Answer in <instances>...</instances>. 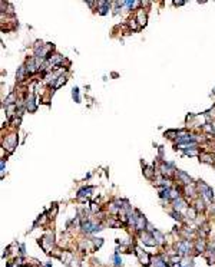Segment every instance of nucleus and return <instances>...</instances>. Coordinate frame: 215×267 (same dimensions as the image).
<instances>
[{
    "mask_svg": "<svg viewBox=\"0 0 215 267\" xmlns=\"http://www.w3.org/2000/svg\"><path fill=\"white\" fill-rule=\"evenodd\" d=\"M195 210H197V211L204 210V201L202 200H197V207H195Z\"/></svg>",
    "mask_w": 215,
    "mask_h": 267,
    "instance_id": "obj_24",
    "label": "nucleus"
},
{
    "mask_svg": "<svg viewBox=\"0 0 215 267\" xmlns=\"http://www.w3.org/2000/svg\"><path fill=\"white\" fill-rule=\"evenodd\" d=\"M153 267H168V264H166V261L164 259H161V257H156V259H155V261H153Z\"/></svg>",
    "mask_w": 215,
    "mask_h": 267,
    "instance_id": "obj_16",
    "label": "nucleus"
},
{
    "mask_svg": "<svg viewBox=\"0 0 215 267\" xmlns=\"http://www.w3.org/2000/svg\"><path fill=\"white\" fill-rule=\"evenodd\" d=\"M201 158H202V161L209 162V164H214V161H215V159H212V155H209V154H202L201 155Z\"/></svg>",
    "mask_w": 215,
    "mask_h": 267,
    "instance_id": "obj_18",
    "label": "nucleus"
},
{
    "mask_svg": "<svg viewBox=\"0 0 215 267\" xmlns=\"http://www.w3.org/2000/svg\"><path fill=\"white\" fill-rule=\"evenodd\" d=\"M4 172V161H2V174Z\"/></svg>",
    "mask_w": 215,
    "mask_h": 267,
    "instance_id": "obj_29",
    "label": "nucleus"
},
{
    "mask_svg": "<svg viewBox=\"0 0 215 267\" xmlns=\"http://www.w3.org/2000/svg\"><path fill=\"white\" fill-rule=\"evenodd\" d=\"M26 109L27 111H30V112H33L34 109H36V104H34V101H33V96L30 95L27 99H26Z\"/></svg>",
    "mask_w": 215,
    "mask_h": 267,
    "instance_id": "obj_13",
    "label": "nucleus"
},
{
    "mask_svg": "<svg viewBox=\"0 0 215 267\" xmlns=\"http://www.w3.org/2000/svg\"><path fill=\"white\" fill-rule=\"evenodd\" d=\"M142 243L146 244V246H149V247H153L158 244L156 240L153 238V236L151 233H148V231H144V234H142Z\"/></svg>",
    "mask_w": 215,
    "mask_h": 267,
    "instance_id": "obj_4",
    "label": "nucleus"
},
{
    "mask_svg": "<svg viewBox=\"0 0 215 267\" xmlns=\"http://www.w3.org/2000/svg\"><path fill=\"white\" fill-rule=\"evenodd\" d=\"M92 207H91V210H92V213H98V211H99L100 210V207L98 204H95V203H92Z\"/></svg>",
    "mask_w": 215,
    "mask_h": 267,
    "instance_id": "obj_26",
    "label": "nucleus"
},
{
    "mask_svg": "<svg viewBox=\"0 0 215 267\" xmlns=\"http://www.w3.org/2000/svg\"><path fill=\"white\" fill-rule=\"evenodd\" d=\"M145 175L148 177V178H152V175H153V174H152V168H149V167L146 168V170H145Z\"/></svg>",
    "mask_w": 215,
    "mask_h": 267,
    "instance_id": "obj_27",
    "label": "nucleus"
},
{
    "mask_svg": "<svg viewBox=\"0 0 215 267\" xmlns=\"http://www.w3.org/2000/svg\"><path fill=\"white\" fill-rule=\"evenodd\" d=\"M191 249H192V244H191L188 240H182L176 244V254L178 256H188L189 254Z\"/></svg>",
    "mask_w": 215,
    "mask_h": 267,
    "instance_id": "obj_1",
    "label": "nucleus"
},
{
    "mask_svg": "<svg viewBox=\"0 0 215 267\" xmlns=\"http://www.w3.org/2000/svg\"><path fill=\"white\" fill-rule=\"evenodd\" d=\"M136 256H138V259H139V261H141L144 266H148V264L151 263V257H149L145 251H142L141 249H136Z\"/></svg>",
    "mask_w": 215,
    "mask_h": 267,
    "instance_id": "obj_7",
    "label": "nucleus"
},
{
    "mask_svg": "<svg viewBox=\"0 0 215 267\" xmlns=\"http://www.w3.org/2000/svg\"><path fill=\"white\" fill-rule=\"evenodd\" d=\"M43 267H52V264H50V263H46V264H45V266H43Z\"/></svg>",
    "mask_w": 215,
    "mask_h": 267,
    "instance_id": "obj_31",
    "label": "nucleus"
},
{
    "mask_svg": "<svg viewBox=\"0 0 215 267\" xmlns=\"http://www.w3.org/2000/svg\"><path fill=\"white\" fill-rule=\"evenodd\" d=\"M39 244L45 250V253H50L52 247H53V234H46L42 240H39Z\"/></svg>",
    "mask_w": 215,
    "mask_h": 267,
    "instance_id": "obj_2",
    "label": "nucleus"
},
{
    "mask_svg": "<svg viewBox=\"0 0 215 267\" xmlns=\"http://www.w3.org/2000/svg\"><path fill=\"white\" fill-rule=\"evenodd\" d=\"M67 266H69V267H80V263H79L78 260L72 259V260H69V261H67Z\"/></svg>",
    "mask_w": 215,
    "mask_h": 267,
    "instance_id": "obj_21",
    "label": "nucleus"
},
{
    "mask_svg": "<svg viewBox=\"0 0 215 267\" xmlns=\"http://www.w3.org/2000/svg\"><path fill=\"white\" fill-rule=\"evenodd\" d=\"M109 2H99V3H98V6H99V13L100 14H105V13H106V10L108 9H109Z\"/></svg>",
    "mask_w": 215,
    "mask_h": 267,
    "instance_id": "obj_14",
    "label": "nucleus"
},
{
    "mask_svg": "<svg viewBox=\"0 0 215 267\" xmlns=\"http://www.w3.org/2000/svg\"><path fill=\"white\" fill-rule=\"evenodd\" d=\"M176 175H178V178L181 179V183H184L185 185H192V179H191V177L186 175L184 171H178L176 172Z\"/></svg>",
    "mask_w": 215,
    "mask_h": 267,
    "instance_id": "obj_10",
    "label": "nucleus"
},
{
    "mask_svg": "<svg viewBox=\"0 0 215 267\" xmlns=\"http://www.w3.org/2000/svg\"><path fill=\"white\" fill-rule=\"evenodd\" d=\"M159 171H161V175L162 177H171L172 174H174V168H172V165H171V164L162 162L161 167H159Z\"/></svg>",
    "mask_w": 215,
    "mask_h": 267,
    "instance_id": "obj_5",
    "label": "nucleus"
},
{
    "mask_svg": "<svg viewBox=\"0 0 215 267\" xmlns=\"http://www.w3.org/2000/svg\"><path fill=\"white\" fill-rule=\"evenodd\" d=\"M136 22L139 23V27L146 25V13L144 12V9H138L136 12Z\"/></svg>",
    "mask_w": 215,
    "mask_h": 267,
    "instance_id": "obj_9",
    "label": "nucleus"
},
{
    "mask_svg": "<svg viewBox=\"0 0 215 267\" xmlns=\"http://www.w3.org/2000/svg\"><path fill=\"white\" fill-rule=\"evenodd\" d=\"M148 225V223H146V220H145V217L144 216H138V218H136V223H135V225H133V228L136 230V231H145V227Z\"/></svg>",
    "mask_w": 215,
    "mask_h": 267,
    "instance_id": "obj_6",
    "label": "nucleus"
},
{
    "mask_svg": "<svg viewBox=\"0 0 215 267\" xmlns=\"http://www.w3.org/2000/svg\"><path fill=\"white\" fill-rule=\"evenodd\" d=\"M65 82H66V78H65V76H59L58 82H56V85H55V88H59V86H60L62 84H65Z\"/></svg>",
    "mask_w": 215,
    "mask_h": 267,
    "instance_id": "obj_22",
    "label": "nucleus"
},
{
    "mask_svg": "<svg viewBox=\"0 0 215 267\" xmlns=\"http://www.w3.org/2000/svg\"><path fill=\"white\" fill-rule=\"evenodd\" d=\"M14 92H13V93H10V95L7 96V98H6V99H4V104H6V106H7V105H10V104H13V101H14Z\"/></svg>",
    "mask_w": 215,
    "mask_h": 267,
    "instance_id": "obj_20",
    "label": "nucleus"
},
{
    "mask_svg": "<svg viewBox=\"0 0 215 267\" xmlns=\"http://www.w3.org/2000/svg\"><path fill=\"white\" fill-rule=\"evenodd\" d=\"M199 190H201V195H202L204 200L212 201V198H214V194H212V190L208 187V185H205L204 183H199Z\"/></svg>",
    "mask_w": 215,
    "mask_h": 267,
    "instance_id": "obj_3",
    "label": "nucleus"
},
{
    "mask_svg": "<svg viewBox=\"0 0 215 267\" xmlns=\"http://www.w3.org/2000/svg\"><path fill=\"white\" fill-rule=\"evenodd\" d=\"M102 243H103V240H102V238H95V246L96 247H100V246H102Z\"/></svg>",
    "mask_w": 215,
    "mask_h": 267,
    "instance_id": "obj_28",
    "label": "nucleus"
},
{
    "mask_svg": "<svg viewBox=\"0 0 215 267\" xmlns=\"http://www.w3.org/2000/svg\"><path fill=\"white\" fill-rule=\"evenodd\" d=\"M153 236V238H155V240H156V243H164V234L161 233V231H158V230H155V231H153V233H151Z\"/></svg>",
    "mask_w": 215,
    "mask_h": 267,
    "instance_id": "obj_15",
    "label": "nucleus"
},
{
    "mask_svg": "<svg viewBox=\"0 0 215 267\" xmlns=\"http://www.w3.org/2000/svg\"><path fill=\"white\" fill-rule=\"evenodd\" d=\"M92 191H93V188H92V187L82 188V190H79V191H78V198H85V197L87 198V197H91Z\"/></svg>",
    "mask_w": 215,
    "mask_h": 267,
    "instance_id": "obj_11",
    "label": "nucleus"
},
{
    "mask_svg": "<svg viewBox=\"0 0 215 267\" xmlns=\"http://www.w3.org/2000/svg\"><path fill=\"white\" fill-rule=\"evenodd\" d=\"M25 75H27V71H26V66H20V69H19V72H17V79L22 80L23 78H25Z\"/></svg>",
    "mask_w": 215,
    "mask_h": 267,
    "instance_id": "obj_17",
    "label": "nucleus"
},
{
    "mask_svg": "<svg viewBox=\"0 0 215 267\" xmlns=\"http://www.w3.org/2000/svg\"><path fill=\"white\" fill-rule=\"evenodd\" d=\"M184 152H185V155H189V157L198 155V151H197V150H186V151H184Z\"/></svg>",
    "mask_w": 215,
    "mask_h": 267,
    "instance_id": "obj_23",
    "label": "nucleus"
},
{
    "mask_svg": "<svg viewBox=\"0 0 215 267\" xmlns=\"http://www.w3.org/2000/svg\"><path fill=\"white\" fill-rule=\"evenodd\" d=\"M194 247H195V250L198 251V253H204V251H205V249H207V244H205V241H204V240H197V241H195V244H194Z\"/></svg>",
    "mask_w": 215,
    "mask_h": 267,
    "instance_id": "obj_12",
    "label": "nucleus"
},
{
    "mask_svg": "<svg viewBox=\"0 0 215 267\" xmlns=\"http://www.w3.org/2000/svg\"><path fill=\"white\" fill-rule=\"evenodd\" d=\"M113 261H115V266L116 267H120L122 266V260H120V257H119V254H118V253H115V256H113Z\"/></svg>",
    "mask_w": 215,
    "mask_h": 267,
    "instance_id": "obj_19",
    "label": "nucleus"
},
{
    "mask_svg": "<svg viewBox=\"0 0 215 267\" xmlns=\"http://www.w3.org/2000/svg\"><path fill=\"white\" fill-rule=\"evenodd\" d=\"M172 204H174V210L175 211H184V210H188L186 208V201H184L182 198H178V200H174L172 201Z\"/></svg>",
    "mask_w": 215,
    "mask_h": 267,
    "instance_id": "obj_8",
    "label": "nucleus"
},
{
    "mask_svg": "<svg viewBox=\"0 0 215 267\" xmlns=\"http://www.w3.org/2000/svg\"><path fill=\"white\" fill-rule=\"evenodd\" d=\"M72 95H73V99L76 101V102H79V89L78 88H75L73 92H72Z\"/></svg>",
    "mask_w": 215,
    "mask_h": 267,
    "instance_id": "obj_25",
    "label": "nucleus"
},
{
    "mask_svg": "<svg viewBox=\"0 0 215 267\" xmlns=\"http://www.w3.org/2000/svg\"><path fill=\"white\" fill-rule=\"evenodd\" d=\"M175 4H176V6H182V4H184V2H175Z\"/></svg>",
    "mask_w": 215,
    "mask_h": 267,
    "instance_id": "obj_30",
    "label": "nucleus"
}]
</instances>
